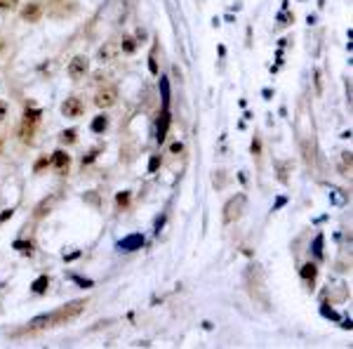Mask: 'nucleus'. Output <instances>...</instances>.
I'll return each mask as SVG.
<instances>
[{
	"instance_id": "0eeeda50",
	"label": "nucleus",
	"mask_w": 353,
	"mask_h": 349,
	"mask_svg": "<svg viewBox=\"0 0 353 349\" xmlns=\"http://www.w3.org/2000/svg\"><path fill=\"white\" fill-rule=\"evenodd\" d=\"M144 239L139 236V234H135V236H127V239L120 241V248H125V250H137V248H142Z\"/></svg>"
},
{
	"instance_id": "1a4fd4ad",
	"label": "nucleus",
	"mask_w": 353,
	"mask_h": 349,
	"mask_svg": "<svg viewBox=\"0 0 353 349\" xmlns=\"http://www.w3.org/2000/svg\"><path fill=\"white\" fill-rule=\"evenodd\" d=\"M106 128H109V118L106 116H97L95 121H92V130L95 132H104Z\"/></svg>"
},
{
	"instance_id": "412c9836",
	"label": "nucleus",
	"mask_w": 353,
	"mask_h": 349,
	"mask_svg": "<svg viewBox=\"0 0 353 349\" xmlns=\"http://www.w3.org/2000/svg\"><path fill=\"white\" fill-rule=\"evenodd\" d=\"M127 199H129L127 193H120V196H118V203H120V206H122V203H127Z\"/></svg>"
},
{
	"instance_id": "2eb2a0df",
	"label": "nucleus",
	"mask_w": 353,
	"mask_h": 349,
	"mask_svg": "<svg viewBox=\"0 0 353 349\" xmlns=\"http://www.w3.org/2000/svg\"><path fill=\"white\" fill-rule=\"evenodd\" d=\"M38 118H40V111H38V109H31V111H26V118H24V123L33 125Z\"/></svg>"
},
{
	"instance_id": "f03ea898",
	"label": "nucleus",
	"mask_w": 353,
	"mask_h": 349,
	"mask_svg": "<svg viewBox=\"0 0 353 349\" xmlns=\"http://www.w3.org/2000/svg\"><path fill=\"white\" fill-rule=\"evenodd\" d=\"M82 309H85V300L68 302L66 307H61V309H57V312H52V326H57V323L71 321V319H75V316L80 314Z\"/></svg>"
},
{
	"instance_id": "4468645a",
	"label": "nucleus",
	"mask_w": 353,
	"mask_h": 349,
	"mask_svg": "<svg viewBox=\"0 0 353 349\" xmlns=\"http://www.w3.org/2000/svg\"><path fill=\"white\" fill-rule=\"evenodd\" d=\"M55 165H57V168H66V165H68V156L64 153V151H57V153H55Z\"/></svg>"
},
{
	"instance_id": "f257e3e1",
	"label": "nucleus",
	"mask_w": 353,
	"mask_h": 349,
	"mask_svg": "<svg viewBox=\"0 0 353 349\" xmlns=\"http://www.w3.org/2000/svg\"><path fill=\"white\" fill-rule=\"evenodd\" d=\"M245 206H247L245 193H238V196H233V199L224 206V224H233V222H238V219L243 217Z\"/></svg>"
},
{
	"instance_id": "7ed1b4c3",
	"label": "nucleus",
	"mask_w": 353,
	"mask_h": 349,
	"mask_svg": "<svg viewBox=\"0 0 353 349\" xmlns=\"http://www.w3.org/2000/svg\"><path fill=\"white\" fill-rule=\"evenodd\" d=\"M118 99V90L116 88H104L97 92L95 97V104L99 106V109H106V106H113Z\"/></svg>"
},
{
	"instance_id": "4be33fe9",
	"label": "nucleus",
	"mask_w": 353,
	"mask_h": 349,
	"mask_svg": "<svg viewBox=\"0 0 353 349\" xmlns=\"http://www.w3.org/2000/svg\"><path fill=\"white\" fill-rule=\"evenodd\" d=\"M172 153H182V144H172Z\"/></svg>"
},
{
	"instance_id": "9b49d317",
	"label": "nucleus",
	"mask_w": 353,
	"mask_h": 349,
	"mask_svg": "<svg viewBox=\"0 0 353 349\" xmlns=\"http://www.w3.org/2000/svg\"><path fill=\"white\" fill-rule=\"evenodd\" d=\"M113 52H116V48H113L111 43H106V45L99 50V59H102V62H109L111 57H113Z\"/></svg>"
},
{
	"instance_id": "aec40b11",
	"label": "nucleus",
	"mask_w": 353,
	"mask_h": 349,
	"mask_svg": "<svg viewBox=\"0 0 353 349\" xmlns=\"http://www.w3.org/2000/svg\"><path fill=\"white\" fill-rule=\"evenodd\" d=\"M95 158H97V151H92L87 158H82V163H90V161H95Z\"/></svg>"
},
{
	"instance_id": "6e6552de",
	"label": "nucleus",
	"mask_w": 353,
	"mask_h": 349,
	"mask_svg": "<svg viewBox=\"0 0 353 349\" xmlns=\"http://www.w3.org/2000/svg\"><path fill=\"white\" fill-rule=\"evenodd\" d=\"M167 125H170V113L167 109L163 111V118H160V123H158V142H165V135H167Z\"/></svg>"
},
{
	"instance_id": "ddd939ff",
	"label": "nucleus",
	"mask_w": 353,
	"mask_h": 349,
	"mask_svg": "<svg viewBox=\"0 0 353 349\" xmlns=\"http://www.w3.org/2000/svg\"><path fill=\"white\" fill-rule=\"evenodd\" d=\"M301 276H304L306 281L308 279H316V264H313V262H308V264H304V269H301Z\"/></svg>"
},
{
	"instance_id": "a211bd4d",
	"label": "nucleus",
	"mask_w": 353,
	"mask_h": 349,
	"mask_svg": "<svg viewBox=\"0 0 353 349\" xmlns=\"http://www.w3.org/2000/svg\"><path fill=\"white\" fill-rule=\"evenodd\" d=\"M19 0H0V10H14Z\"/></svg>"
},
{
	"instance_id": "f8f14e48",
	"label": "nucleus",
	"mask_w": 353,
	"mask_h": 349,
	"mask_svg": "<svg viewBox=\"0 0 353 349\" xmlns=\"http://www.w3.org/2000/svg\"><path fill=\"white\" fill-rule=\"evenodd\" d=\"M48 286H50V279H48V276H40V279L33 283V293H45Z\"/></svg>"
},
{
	"instance_id": "5701e85b",
	"label": "nucleus",
	"mask_w": 353,
	"mask_h": 349,
	"mask_svg": "<svg viewBox=\"0 0 353 349\" xmlns=\"http://www.w3.org/2000/svg\"><path fill=\"white\" fill-rule=\"evenodd\" d=\"M252 153H259V142H252Z\"/></svg>"
},
{
	"instance_id": "9d476101",
	"label": "nucleus",
	"mask_w": 353,
	"mask_h": 349,
	"mask_svg": "<svg viewBox=\"0 0 353 349\" xmlns=\"http://www.w3.org/2000/svg\"><path fill=\"white\" fill-rule=\"evenodd\" d=\"M160 92H163V104L167 109V104H170V83H167V78H160Z\"/></svg>"
},
{
	"instance_id": "6ab92c4d",
	"label": "nucleus",
	"mask_w": 353,
	"mask_h": 349,
	"mask_svg": "<svg viewBox=\"0 0 353 349\" xmlns=\"http://www.w3.org/2000/svg\"><path fill=\"white\" fill-rule=\"evenodd\" d=\"M73 139H75V130H66L64 135H61V142H68V144H71Z\"/></svg>"
},
{
	"instance_id": "39448f33",
	"label": "nucleus",
	"mask_w": 353,
	"mask_h": 349,
	"mask_svg": "<svg viewBox=\"0 0 353 349\" xmlns=\"http://www.w3.org/2000/svg\"><path fill=\"white\" fill-rule=\"evenodd\" d=\"M82 102L78 99V97H68L66 102L61 104V113L64 116H68V118H78V116H82Z\"/></svg>"
},
{
	"instance_id": "20e7f679",
	"label": "nucleus",
	"mask_w": 353,
	"mask_h": 349,
	"mask_svg": "<svg viewBox=\"0 0 353 349\" xmlns=\"http://www.w3.org/2000/svg\"><path fill=\"white\" fill-rule=\"evenodd\" d=\"M87 66H90L87 57H82V55L73 57L71 64H68V75H71V78H82V75L87 73Z\"/></svg>"
},
{
	"instance_id": "dca6fc26",
	"label": "nucleus",
	"mask_w": 353,
	"mask_h": 349,
	"mask_svg": "<svg viewBox=\"0 0 353 349\" xmlns=\"http://www.w3.org/2000/svg\"><path fill=\"white\" fill-rule=\"evenodd\" d=\"M120 48H122V52H135V50H137V43L132 41V38H125Z\"/></svg>"
},
{
	"instance_id": "f3484780",
	"label": "nucleus",
	"mask_w": 353,
	"mask_h": 349,
	"mask_svg": "<svg viewBox=\"0 0 353 349\" xmlns=\"http://www.w3.org/2000/svg\"><path fill=\"white\" fill-rule=\"evenodd\" d=\"M158 165H160V156H151V161H149V172H156L158 170Z\"/></svg>"
},
{
	"instance_id": "423d86ee",
	"label": "nucleus",
	"mask_w": 353,
	"mask_h": 349,
	"mask_svg": "<svg viewBox=\"0 0 353 349\" xmlns=\"http://www.w3.org/2000/svg\"><path fill=\"white\" fill-rule=\"evenodd\" d=\"M40 17H42L40 3H28L26 7H21V19L28 21V24H35V21H40Z\"/></svg>"
}]
</instances>
